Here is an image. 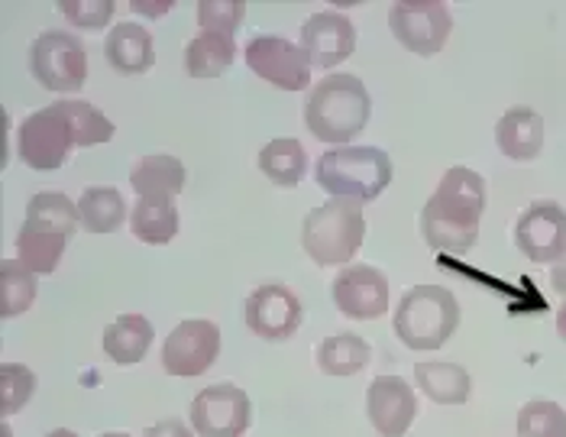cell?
Returning <instances> with one entry per match:
<instances>
[{"mask_svg": "<svg viewBox=\"0 0 566 437\" xmlns=\"http://www.w3.org/2000/svg\"><path fill=\"white\" fill-rule=\"evenodd\" d=\"M485 211V181L467 166L447 169L437 191L421 211V233L431 250L440 253H470L480 237V220Z\"/></svg>", "mask_w": 566, "mask_h": 437, "instance_id": "obj_1", "label": "cell"}, {"mask_svg": "<svg viewBox=\"0 0 566 437\" xmlns=\"http://www.w3.org/2000/svg\"><path fill=\"white\" fill-rule=\"evenodd\" d=\"M373 114V97L356 75H327L311 87L305 101V127L314 139L331 146H347L366 131Z\"/></svg>", "mask_w": 566, "mask_h": 437, "instance_id": "obj_2", "label": "cell"}, {"mask_svg": "<svg viewBox=\"0 0 566 437\" xmlns=\"http://www.w3.org/2000/svg\"><path fill=\"white\" fill-rule=\"evenodd\" d=\"M314 178L331 198L366 205L392 185V159L379 146H334L317 159Z\"/></svg>", "mask_w": 566, "mask_h": 437, "instance_id": "obj_3", "label": "cell"}, {"mask_svg": "<svg viewBox=\"0 0 566 437\" xmlns=\"http://www.w3.org/2000/svg\"><path fill=\"white\" fill-rule=\"evenodd\" d=\"M392 327L408 350H440L460 327V305L443 285H415L395 308Z\"/></svg>", "mask_w": 566, "mask_h": 437, "instance_id": "obj_4", "label": "cell"}, {"mask_svg": "<svg viewBox=\"0 0 566 437\" xmlns=\"http://www.w3.org/2000/svg\"><path fill=\"white\" fill-rule=\"evenodd\" d=\"M366 240V218L363 205L349 198H331L307 211L302 223V247L317 266H344Z\"/></svg>", "mask_w": 566, "mask_h": 437, "instance_id": "obj_5", "label": "cell"}, {"mask_svg": "<svg viewBox=\"0 0 566 437\" xmlns=\"http://www.w3.org/2000/svg\"><path fill=\"white\" fill-rule=\"evenodd\" d=\"M30 72L45 91L55 94L82 91L87 79L85 45L65 30H49L30 45Z\"/></svg>", "mask_w": 566, "mask_h": 437, "instance_id": "obj_6", "label": "cell"}, {"mask_svg": "<svg viewBox=\"0 0 566 437\" xmlns=\"http://www.w3.org/2000/svg\"><path fill=\"white\" fill-rule=\"evenodd\" d=\"M392 37L415 55H437L453 30L450 7L440 0H401L389 10Z\"/></svg>", "mask_w": 566, "mask_h": 437, "instance_id": "obj_7", "label": "cell"}, {"mask_svg": "<svg viewBox=\"0 0 566 437\" xmlns=\"http://www.w3.org/2000/svg\"><path fill=\"white\" fill-rule=\"evenodd\" d=\"M72 146H75L72 127L55 104L30 114L17 131V153H20L23 166H30L36 173L59 169L69 159Z\"/></svg>", "mask_w": 566, "mask_h": 437, "instance_id": "obj_8", "label": "cell"}, {"mask_svg": "<svg viewBox=\"0 0 566 437\" xmlns=\"http://www.w3.org/2000/svg\"><path fill=\"white\" fill-rule=\"evenodd\" d=\"M253 422L250 395L240 386L218 383L191 402V428L201 437H243Z\"/></svg>", "mask_w": 566, "mask_h": 437, "instance_id": "obj_9", "label": "cell"}, {"mask_svg": "<svg viewBox=\"0 0 566 437\" xmlns=\"http://www.w3.org/2000/svg\"><path fill=\"white\" fill-rule=\"evenodd\" d=\"M220 353V327L214 321H181L163 344V366L169 376L195 379L205 376Z\"/></svg>", "mask_w": 566, "mask_h": 437, "instance_id": "obj_10", "label": "cell"}, {"mask_svg": "<svg viewBox=\"0 0 566 437\" xmlns=\"http://www.w3.org/2000/svg\"><path fill=\"white\" fill-rule=\"evenodd\" d=\"M302 299L282 282H265L247 299V327L262 341H289L302 327Z\"/></svg>", "mask_w": 566, "mask_h": 437, "instance_id": "obj_11", "label": "cell"}, {"mask_svg": "<svg viewBox=\"0 0 566 437\" xmlns=\"http://www.w3.org/2000/svg\"><path fill=\"white\" fill-rule=\"evenodd\" d=\"M247 65L260 75L262 82L282 87V91H305L311 82L302 45L289 43L282 37H253L247 43Z\"/></svg>", "mask_w": 566, "mask_h": 437, "instance_id": "obj_12", "label": "cell"}, {"mask_svg": "<svg viewBox=\"0 0 566 437\" xmlns=\"http://www.w3.org/2000/svg\"><path fill=\"white\" fill-rule=\"evenodd\" d=\"M331 299L353 321H376L389 308V279L376 266H347L334 279Z\"/></svg>", "mask_w": 566, "mask_h": 437, "instance_id": "obj_13", "label": "cell"}, {"mask_svg": "<svg viewBox=\"0 0 566 437\" xmlns=\"http://www.w3.org/2000/svg\"><path fill=\"white\" fill-rule=\"evenodd\" d=\"M515 243L531 262H557L566 250V211L557 201H534L515 223Z\"/></svg>", "mask_w": 566, "mask_h": 437, "instance_id": "obj_14", "label": "cell"}, {"mask_svg": "<svg viewBox=\"0 0 566 437\" xmlns=\"http://www.w3.org/2000/svg\"><path fill=\"white\" fill-rule=\"evenodd\" d=\"M366 412L382 437H405L418 418V395L401 376H376L366 393Z\"/></svg>", "mask_w": 566, "mask_h": 437, "instance_id": "obj_15", "label": "cell"}, {"mask_svg": "<svg viewBox=\"0 0 566 437\" xmlns=\"http://www.w3.org/2000/svg\"><path fill=\"white\" fill-rule=\"evenodd\" d=\"M302 52L314 69H337L356 49V27L337 10H321L302 27Z\"/></svg>", "mask_w": 566, "mask_h": 437, "instance_id": "obj_16", "label": "cell"}, {"mask_svg": "<svg viewBox=\"0 0 566 437\" xmlns=\"http://www.w3.org/2000/svg\"><path fill=\"white\" fill-rule=\"evenodd\" d=\"M104 59L120 75H143L156 62L153 33L143 23H117L104 40Z\"/></svg>", "mask_w": 566, "mask_h": 437, "instance_id": "obj_17", "label": "cell"}, {"mask_svg": "<svg viewBox=\"0 0 566 437\" xmlns=\"http://www.w3.org/2000/svg\"><path fill=\"white\" fill-rule=\"evenodd\" d=\"M495 143L515 163L537 159L541 149H544V121H541V114L531 111V107L505 111L502 121L495 124Z\"/></svg>", "mask_w": 566, "mask_h": 437, "instance_id": "obj_18", "label": "cell"}, {"mask_svg": "<svg viewBox=\"0 0 566 437\" xmlns=\"http://www.w3.org/2000/svg\"><path fill=\"white\" fill-rule=\"evenodd\" d=\"M185 166L166 156V153H153V156H143L136 166L130 169V188L139 198H166L172 201L175 195L185 188Z\"/></svg>", "mask_w": 566, "mask_h": 437, "instance_id": "obj_19", "label": "cell"}, {"mask_svg": "<svg viewBox=\"0 0 566 437\" xmlns=\"http://www.w3.org/2000/svg\"><path fill=\"white\" fill-rule=\"evenodd\" d=\"M415 386L437 405H463L473 393V379L460 363H418L415 366Z\"/></svg>", "mask_w": 566, "mask_h": 437, "instance_id": "obj_20", "label": "cell"}, {"mask_svg": "<svg viewBox=\"0 0 566 437\" xmlns=\"http://www.w3.org/2000/svg\"><path fill=\"white\" fill-rule=\"evenodd\" d=\"M149 347H153V324L143 314H120L104 331V353L120 366L139 363Z\"/></svg>", "mask_w": 566, "mask_h": 437, "instance_id": "obj_21", "label": "cell"}, {"mask_svg": "<svg viewBox=\"0 0 566 437\" xmlns=\"http://www.w3.org/2000/svg\"><path fill=\"white\" fill-rule=\"evenodd\" d=\"M82 223L78 218V205H72L69 195L62 191H40L30 198L27 205V220L23 227L45 230V233H59V237H75V227Z\"/></svg>", "mask_w": 566, "mask_h": 437, "instance_id": "obj_22", "label": "cell"}, {"mask_svg": "<svg viewBox=\"0 0 566 437\" xmlns=\"http://www.w3.org/2000/svg\"><path fill=\"white\" fill-rule=\"evenodd\" d=\"M78 218L91 233H114L127 220L124 195L111 185H91L78 198Z\"/></svg>", "mask_w": 566, "mask_h": 437, "instance_id": "obj_23", "label": "cell"}, {"mask_svg": "<svg viewBox=\"0 0 566 437\" xmlns=\"http://www.w3.org/2000/svg\"><path fill=\"white\" fill-rule=\"evenodd\" d=\"M260 169L272 185H279V188H295L307 173L305 146H302L298 139H292V136L265 143L260 153Z\"/></svg>", "mask_w": 566, "mask_h": 437, "instance_id": "obj_24", "label": "cell"}, {"mask_svg": "<svg viewBox=\"0 0 566 437\" xmlns=\"http://www.w3.org/2000/svg\"><path fill=\"white\" fill-rule=\"evenodd\" d=\"M233 55H237L233 37L201 33L185 49V69L191 79H218L233 65Z\"/></svg>", "mask_w": 566, "mask_h": 437, "instance_id": "obj_25", "label": "cell"}, {"mask_svg": "<svg viewBox=\"0 0 566 437\" xmlns=\"http://www.w3.org/2000/svg\"><path fill=\"white\" fill-rule=\"evenodd\" d=\"M130 230L136 240L163 247L178 233V211L166 198H139L130 211Z\"/></svg>", "mask_w": 566, "mask_h": 437, "instance_id": "obj_26", "label": "cell"}, {"mask_svg": "<svg viewBox=\"0 0 566 437\" xmlns=\"http://www.w3.org/2000/svg\"><path fill=\"white\" fill-rule=\"evenodd\" d=\"M369 360H373V347L359 334H334V337L321 341V347H317V366L327 376H353Z\"/></svg>", "mask_w": 566, "mask_h": 437, "instance_id": "obj_27", "label": "cell"}, {"mask_svg": "<svg viewBox=\"0 0 566 437\" xmlns=\"http://www.w3.org/2000/svg\"><path fill=\"white\" fill-rule=\"evenodd\" d=\"M65 247H69V237L23 227L20 237H17V253H20L17 260L23 262L30 272H36V275H49V272H55Z\"/></svg>", "mask_w": 566, "mask_h": 437, "instance_id": "obj_28", "label": "cell"}, {"mask_svg": "<svg viewBox=\"0 0 566 437\" xmlns=\"http://www.w3.org/2000/svg\"><path fill=\"white\" fill-rule=\"evenodd\" d=\"M36 299V272L20 260L0 262V318H17L33 308Z\"/></svg>", "mask_w": 566, "mask_h": 437, "instance_id": "obj_29", "label": "cell"}, {"mask_svg": "<svg viewBox=\"0 0 566 437\" xmlns=\"http://www.w3.org/2000/svg\"><path fill=\"white\" fill-rule=\"evenodd\" d=\"M55 107L69 121L75 146H101V143L114 139L111 117H104L94 104H87V101H55Z\"/></svg>", "mask_w": 566, "mask_h": 437, "instance_id": "obj_30", "label": "cell"}, {"mask_svg": "<svg viewBox=\"0 0 566 437\" xmlns=\"http://www.w3.org/2000/svg\"><path fill=\"white\" fill-rule=\"evenodd\" d=\"M518 437H566V412L547 398L527 402L518 412Z\"/></svg>", "mask_w": 566, "mask_h": 437, "instance_id": "obj_31", "label": "cell"}, {"mask_svg": "<svg viewBox=\"0 0 566 437\" xmlns=\"http://www.w3.org/2000/svg\"><path fill=\"white\" fill-rule=\"evenodd\" d=\"M36 393V376L33 370L20 366V363H3L0 366V412L13 415L20 412Z\"/></svg>", "mask_w": 566, "mask_h": 437, "instance_id": "obj_32", "label": "cell"}, {"mask_svg": "<svg viewBox=\"0 0 566 437\" xmlns=\"http://www.w3.org/2000/svg\"><path fill=\"white\" fill-rule=\"evenodd\" d=\"M247 3L240 0H201L198 3V23L205 33H220V37H233L243 23Z\"/></svg>", "mask_w": 566, "mask_h": 437, "instance_id": "obj_33", "label": "cell"}, {"mask_svg": "<svg viewBox=\"0 0 566 437\" xmlns=\"http://www.w3.org/2000/svg\"><path fill=\"white\" fill-rule=\"evenodd\" d=\"M55 7L78 30H101V27H107L114 10H117L114 0H59Z\"/></svg>", "mask_w": 566, "mask_h": 437, "instance_id": "obj_34", "label": "cell"}, {"mask_svg": "<svg viewBox=\"0 0 566 437\" xmlns=\"http://www.w3.org/2000/svg\"><path fill=\"white\" fill-rule=\"evenodd\" d=\"M143 437H195V435H191V428H188L185 422H178V418H166V422H159V425L146 428V435Z\"/></svg>", "mask_w": 566, "mask_h": 437, "instance_id": "obj_35", "label": "cell"}, {"mask_svg": "<svg viewBox=\"0 0 566 437\" xmlns=\"http://www.w3.org/2000/svg\"><path fill=\"white\" fill-rule=\"evenodd\" d=\"M551 289L557 295H566V250L560 253V260L554 262V269H551Z\"/></svg>", "mask_w": 566, "mask_h": 437, "instance_id": "obj_36", "label": "cell"}, {"mask_svg": "<svg viewBox=\"0 0 566 437\" xmlns=\"http://www.w3.org/2000/svg\"><path fill=\"white\" fill-rule=\"evenodd\" d=\"M133 10H139V13H166L169 10V3H159V7H153V3H133Z\"/></svg>", "mask_w": 566, "mask_h": 437, "instance_id": "obj_37", "label": "cell"}, {"mask_svg": "<svg viewBox=\"0 0 566 437\" xmlns=\"http://www.w3.org/2000/svg\"><path fill=\"white\" fill-rule=\"evenodd\" d=\"M557 334H560V341L566 344V302H564V308L557 311Z\"/></svg>", "mask_w": 566, "mask_h": 437, "instance_id": "obj_38", "label": "cell"}, {"mask_svg": "<svg viewBox=\"0 0 566 437\" xmlns=\"http://www.w3.org/2000/svg\"><path fill=\"white\" fill-rule=\"evenodd\" d=\"M45 437H78L75 431H69V428H55V431H49Z\"/></svg>", "mask_w": 566, "mask_h": 437, "instance_id": "obj_39", "label": "cell"}, {"mask_svg": "<svg viewBox=\"0 0 566 437\" xmlns=\"http://www.w3.org/2000/svg\"><path fill=\"white\" fill-rule=\"evenodd\" d=\"M101 437H127V435H117V431H111V435H101Z\"/></svg>", "mask_w": 566, "mask_h": 437, "instance_id": "obj_40", "label": "cell"}]
</instances>
